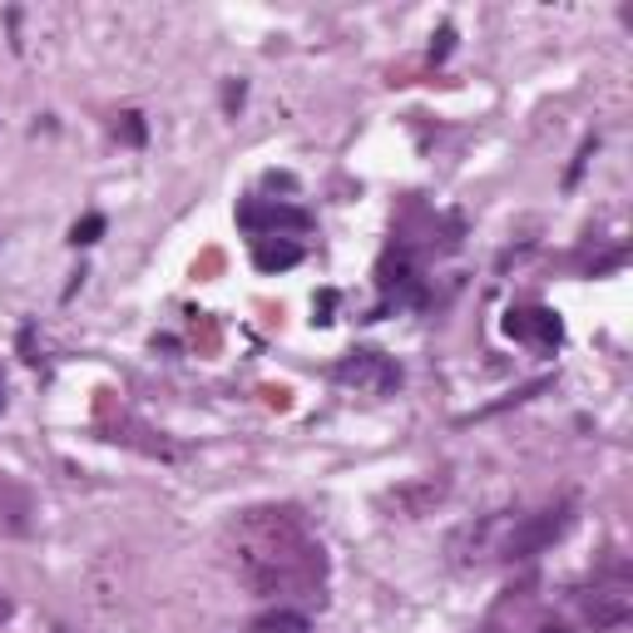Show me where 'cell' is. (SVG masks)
<instances>
[{
	"label": "cell",
	"instance_id": "8fae6325",
	"mask_svg": "<svg viewBox=\"0 0 633 633\" xmlns=\"http://www.w3.org/2000/svg\"><path fill=\"white\" fill-rule=\"evenodd\" d=\"M223 104H228V109H238V104H243V84H228V94H223Z\"/></svg>",
	"mask_w": 633,
	"mask_h": 633
},
{
	"label": "cell",
	"instance_id": "5b68a950",
	"mask_svg": "<svg viewBox=\"0 0 633 633\" xmlns=\"http://www.w3.org/2000/svg\"><path fill=\"white\" fill-rule=\"evenodd\" d=\"M584 609H589V619L599 623V629H609V623H623V619H629L633 594H629V584H623V579L599 584V589H594L589 599H584Z\"/></svg>",
	"mask_w": 633,
	"mask_h": 633
},
{
	"label": "cell",
	"instance_id": "6da1fadb",
	"mask_svg": "<svg viewBox=\"0 0 633 633\" xmlns=\"http://www.w3.org/2000/svg\"><path fill=\"white\" fill-rule=\"evenodd\" d=\"M564 530H570V505H550V509H540V515H525L515 530H509L505 554L509 560H535V554L550 550Z\"/></svg>",
	"mask_w": 633,
	"mask_h": 633
},
{
	"label": "cell",
	"instance_id": "3957f363",
	"mask_svg": "<svg viewBox=\"0 0 633 633\" xmlns=\"http://www.w3.org/2000/svg\"><path fill=\"white\" fill-rule=\"evenodd\" d=\"M505 332L515 337V342H535V347H560L564 327L560 317H554L550 307H515L505 317Z\"/></svg>",
	"mask_w": 633,
	"mask_h": 633
},
{
	"label": "cell",
	"instance_id": "7a4b0ae2",
	"mask_svg": "<svg viewBox=\"0 0 633 633\" xmlns=\"http://www.w3.org/2000/svg\"><path fill=\"white\" fill-rule=\"evenodd\" d=\"M332 376L342 386H356V391H372V396H386L401 386V366L382 352H347L342 362L332 366Z\"/></svg>",
	"mask_w": 633,
	"mask_h": 633
},
{
	"label": "cell",
	"instance_id": "30bf717a",
	"mask_svg": "<svg viewBox=\"0 0 633 633\" xmlns=\"http://www.w3.org/2000/svg\"><path fill=\"white\" fill-rule=\"evenodd\" d=\"M450 45H456V31H450V25H441V31H436V45H431V60H446V55H450Z\"/></svg>",
	"mask_w": 633,
	"mask_h": 633
},
{
	"label": "cell",
	"instance_id": "7c38bea8",
	"mask_svg": "<svg viewBox=\"0 0 633 633\" xmlns=\"http://www.w3.org/2000/svg\"><path fill=\"white\" fill-rule=\"evenodd\" d=\"M540 633H564V629H554V623H544V629Z\"/></svg>",
	"mask_w": 633,
	"mask_h": 633
},
{
	"label": "cell",
	"instance_id": "ba28073f",
	"mask_svg": "<svg viewBox=\"0 0 633 633\" xmlns=\"http://www.w3.org/2000/svg\"><path fill=\"white\" fill-rule=\"evenodd\" d=\"M104 228H109V223H104V213H84V219L70 228V243H74V248H90V243L104 238Z\"/></svg>",
	"mask_w": 633,
	"mask_h": 633
},
{
	"label": "cell",
	"instance_id": "52a82bcc",
	"mask_svg": "<svg viewBox=\"0 0 633 633\" xmlns=\"http://www.w3.org/2000/svg\"><path fill=\"white\" fill-rule=\"evenodd\" d=\"M258 633H307V619L297 609H272L258 619Z\"/></svg>",
	"mask_w": 633,
	"mask_h": 633
},
{
	"label": "cell",
	"instance_id": "8992f818",
	"mask_svg": "<svg viewBox=\"0 0 633 633\" xmlns=\"http://www.w3.org/2000/svg\"><path fill=\"white\" fill-rule=\"evenodd\" d=\"M253 262H258L262 272L297 268V262H302V248H297V243H258V248H253Z\"/></svg>",
	"mask_w": 633,
	"mask_h": 633
},
{
	"label": "cell",
	"instance_id": "277c9868",
	"mask_svg": "<svg viewBox=\"0 0 633 633\" xmlns=\"http://www.w3.org/2000/svg\"><path fill=\"white\" fill-rule=\"evenodd\" d=\"M238 223H243L248 233H262V228L307 233V228H312V213H302V208H288V203H243V208H238Z\"/></svg>",
	"mask_w": 633,
	"mask_h": 633
},
{
	"label": "cell",
	"instance_id": "9c48e42d",
	"mask_svg": "<svg viewBox=\"0 0 633 633\" xmlns=\"http://www.w3.org/2000/svg\"><path fill=\"white\" fill-rule=\"evenodd\" d=\"M119 134H125V144H144V115H125V125H119Z\"/></svg>",
	"mask_w": 633,
	"mask_h": 633
}]
</instances>
